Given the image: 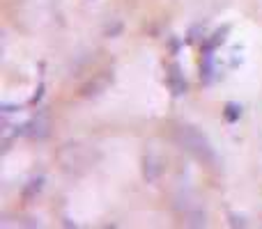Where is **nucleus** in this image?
<instances>
[{
	"label": "nucleus",
	"mask_w": 262,
	"mask_h": 229,
	"mask_svg": "<svg viewBox=\"0 0 262 229\" xmlns=\"http://www.w3.org/2000/svg\"><path fill=\"white\" fill-rule=\"evenodd\" d=\"M175 140L182 144L184 151H189L195 161L205 163V165H212L214 163V149L209 144V140L205 138L203 131H198L195 126H189V124H180L175 129Z\"/></svg>",
	"instance_id": "obj_1"
},
{
	"label": "nucleus",
	"mask_w": 262,
	"mask_h": 229,
	"mask_svg": "<svg viewBox=\"0 0 262 229\" xmlns=\"http://www.w3.org/2000/svg\"><path fill=\"white\" fill-rule=\"evenodd\" d=\"M166 87L170 90L172 96H182L189 90V83L184 78V71H182L180 64H168V73H166Z\"/></svg>",
	"instance_id": "obj_2"
},
{
	"label": "nucleus",
	"mask_w": 262,
	"mask_h": 229,
	"mask_svg": "<svg viewBox=\"0 0 262 229\" xmlns=\"http://www.w3.org/2000/svg\"><path fill=\"white\" fill-rule=\"evenodd\" d=\"M239 115H242V106L239 104H228L226 106V121H237L239 119Z\"/></svg>",
	"instance_id": "obj_3"
}]
</instances>
